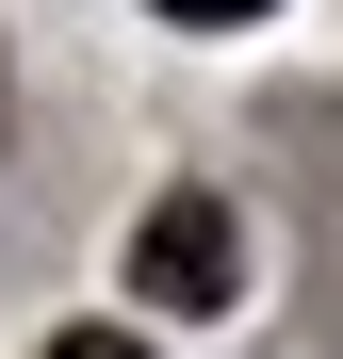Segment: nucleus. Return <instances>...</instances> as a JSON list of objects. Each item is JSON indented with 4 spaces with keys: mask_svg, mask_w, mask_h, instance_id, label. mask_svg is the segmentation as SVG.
Returning <instances> with one entry per match:
<instances>
[{
    "mask_svg": "<svg viewBox=\"0 0 343 359\" xmlns=\"http://www.w3.org/2000/svg\"><path fill=\"white\" fill-rule=\"evenodd\" d=\"M229 262H246V245H229V196H196V180L131 229V294H147V311H229Z\"/></svg>",
    "mask_w": 343,
    "mask_h": 359,
    "instance_id": "1",
    "label": "nucleus"
},
{
    "mask_svg": "<svg viewBox=\"0 0 343 359\" xmlns=\"http://www.w3.org/2000/svg\"><path fill=\"white\" fill-rule=\"evenodd\" d=\"M49 359H147L131 327H66V343H49Z\"/></svg>",
    "mask_w": 343,
    "mask_h": 359,
    "instance_id": "2",
    "label": "nucleus"
},
{
    "mask_svg": "<svg viewBox=\"0 0 343 359\" xmlns=\"http://www.w3.org/2000/svg\"><path fill=\"white\" fill-rule=\"evenodd\" d=\"M163 17H196V33H229V17H262V0H163Z\"/></svg>",
    "mask_w": 343,
    "mask_h": 359,
    "instance_id": "3",
    "label": "nucleus"
}]
</instances>
